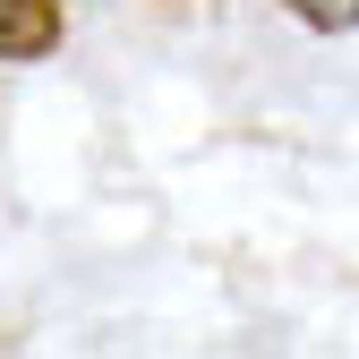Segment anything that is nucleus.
I'll list each match as a JSON object with an SVG mask.
<instances>
[{
    "label": "nucleus",
    "mask_w": 359,
    "mask_h": 359,
    "mask_svg": "<svg viewBox=\"0 0 359 359\" xmlns=\"http://www.w3.org/2000/svg\"><path fill=\"white\" fill-rule=\"evenodd\" d=\"M69 34L60 0H0V60H52Z\"/></svg>",
    "instance_id": "f257e3e1"
},
{
    "label": "nucleus",
    "mask_w": 359,
    "mask_h": 359,
    "mask_svg": "<svg viewBox=\"0 0 359 359\" xmlns=\"http://www.w3.org/2000/svg\"><path fill=\"white\" fill-rule=\"evenodd\" d=\"M283 9H291L299 26H317V34H351V26H359V0H283Z\"/></svg>",
    "instance_id": "f03ea898"
}]
</instances>
